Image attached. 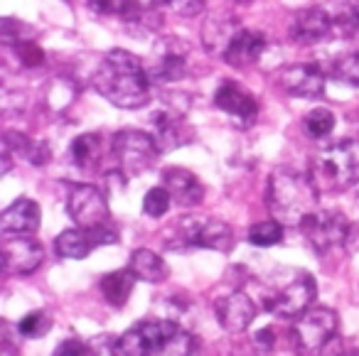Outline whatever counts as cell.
Listing matches in <instances>:
<instances>
[{"instance_id": "6da1fadb", "label": "cell", "mask_w": 359, "mask_h": 356, "mask_svg": "<svg viewBox=\"0 0 359 356\" xmlns=\"http://www.w3.org/2000/svg\"><path fill=\"white\" fill-rule=\"evenodd\" d=\"M94 86L118 109H140L150 101V76L143 62L126 50H111L94 71Z\"/></svg>"}, {"instance_id": "7a4b0ae2", "label": "cell", "mask_w": 359, "mask_h": 356, "mask_svg": "<svg viewBox=\"0 0 359 356\" xmlns=\"http://www.w3.org/2000/svg\"><path fill=\"white\" fill-rule=\"evenodd\" d=\"M121 356H200L197 339L172 320L140 322L118 339Z\"/></svg>"}, {"instance_id": "3957f363", "label": "cell", "mask_w": 359, "mask_h": 356, "mask_svg": "<svg viewBox=\"0 0 359 356\" xmlns=\"http://www.w3.org/2000/svg\"><path fill=\"white\" fill-rule=\"evenodd\" d=\"M318 184L305 172L290 167H278L269 182V209L271 217L280 224H303L313 212H318Z\"/></svg>"}, {"instance_id": "277c9868", "label": "cell", "mask_w": 359, "mask_h": 356, "mask_svg": "<svg viewBox=\"0 0 359 356\" xmlns=\"http://www.w3.org/2000/svg\"><path fill=\"white\" fill-rule=\"evenodd\" d=\"M313 182L318 189H347L354 182H359V140H342L313 160Z\"/></svg>"}, {"instance_id": "5b68a950", "label": "cell", "mask_w": 359, "mask_h": 356, "mask_svg": "<svg viewBox=\"0 0 359 356\" xmlns=\"http://www.w3.org/2000/svg\"><path fill=\"white\" fill-rule=\"evenodd\" d=\"M337 312L330 307H310L308 312L295 320L290 336H293V346L303 356H318L325 346L332 341L337 334Z\"/></svg>"}, {"instance_id": "8992f818", "label": "cell", "mask_w": 359, "mask_h": 356, "mask_svg": "<svg viewBox=\"0 0 359 356\" xmlns=\"http://www.w3.org/2000/svg\"><path fill=\"white\" fill-rule=\"evenodd\" d=\"M177 241L168 243L170 248H215V251H229L234 236L231 228L219 219L210 217H187L185 221L177 226Z\"/></svg>"}, {"instance_id": "52a82bcc", "label": "cell", "mask_w": 359, "mask_h": 356, "mask_svg": "<svg viewBox=\"0 0 359 356\" xmlns=\"http://www.w3.org/2000/svg\"><path fill=\"white\" fill-rule=\"evenodd\" d=\"M67 212H69L72 221L79 228H99V226H109V202L106 197L99 192V187L94 184H67Z\"/></svg>"}, {"instance_id": "ba28073f", "label": "cell", "mask_w": 359, "mask_h": 356, "mask_svg": "<svg viewBox=\"0 0 359 356\" xmlns=\"http://www.w3.org/2000/svg\"><path fill=\"white\" fill-rule=\"evenodd\" d=\"M300 231L308 238V243L318 253H327L332 248H339L347 243L352 226H349L347 217L342 212H313L303 224H300Z\"/></svg>"}, {"instance_id": "9c48e42d", "label": "cell", "mask_w": 359, "mask_h": 356, "mask_svg": "<svg viewBox=\"0 0 359 356\" xmlns=\"http://www.w3.org/2000/svg\"><path fill=\"white\" fill-rule=\"evenodd\" d=\"M114 155L126 177L140 174L155 163L160 155L155 138L143 130H121L114 135Z\"/></svg>"}, {"instance_id": "30bf717a", "label": "cell", "mask_w": 359, "mask_h": 356, "mask_svg": "<svg viewBox=\"0 0 359 356\" xmlns=\"http://www.w3.org/2000/svg\"><path fill=\"white\" fill-rule=\"evenodd\" d=\"M318 295V285H315V278L310 273L300 271L293 275V280L288 285H283L278 292L266 297V310L276 317H300L303 312L310 310V302Z\"/></svg>"}, {"instance_id": "8fae6325", "label": "cell", "mask_w": 359, "mask_h": 356, "mask_svg": "<svg viewBox=\"0 0 359 356\" xmlns=\"http://www.w3.org/2000/svg\"><path fill=\"white\" fill-rule=\"evenodd\" d=\"M185 111H187V104L177 106L168 101L163 109L153 114L150 123H153V138L160 153H170V150L177 148V145L190 143V130H187V125H185Z\"/></svg>"}, {"instance_id": "7c38bea8", "label": "cell", "mask_w": 359, "mask_h": 356, "mask_svg": "<svg viewBox=\"0 0 359 356\" xmlns=\"http://www.w3.org/2000/svg\"><path fill=\"white\" fill-rule=\"evenodd\" d=\"M45 251L42 243L32 236H6L3 238V271L8 275H27L40 268Z\"/></svg>"}, {"instance_id": "4fadbf2b", "label": "cell", "mask_w": 359, "mask_h": 356, "mask_svg": "<svg viewBox=\"0 0 359 356\" xmlns=\"http://www.w3.org/2000/svg\"><path fill=\"white\" fill-rule=\"evenodd\" d=\"M215 104L217 109L229 114L234 118V123H239L241 128H251L256 123V118H259V104H256V99L244 86H239L231 79H224L219 84V89L215 94Z\"/></svg>"}, {"instance_id": "5bb4252c", "label": "cell", "mask_w": 359, "mask_h": 356, "mask_svg": "<svg viewBox=\"0 0 359 356\" xmlns=\"http://www.w3.org/2000/svg\"><path fill=\"white\" fill-rule=\"evenodd\" d=\"M278 84L298 99H320L325 91V74L318 64H293L280 71Z\"/></svg>"}, {"instance_id": "9a60e30c", "label": "cell", "mask_w": 359, "mask_h": 356, "mask_svg": "<svg viewBox=\"0 0 359 356\" xmlns=\"http://www.w3.org/2000/svg\"><path fill=\"white\" fill-rule=\"evenodd\" d=\"M217 310V320L224 327L229 334H239L246 327L254 322L256 317V305L246 292H231L226 297H219L215 305Z\"/></svg>"}, {"instance_id": "2e32d148", "label": "cell", "mask_w": 359, "mask_h": 356, "mask_svg": "<svg viewBox=\"0 0 359 356\" xmlns=\"http://www.w3.org/2000/svg\"><path fill=\"white\" fill-rule=\"evenodd\" d=\"M42 212L35 199L20 197L11 204L0 217V231L3 236H32L40 228Z\"/></svg>"}, {"instance_id": "e0dca14e", "label": "cell", "mask_w": 359, "mask_h": 356, "mask_svg": "<svg viewBox=\"0 0 359 356\" xmlns=\"http://www.w3.org/2000/svg\"><path fill=\"white\" fill-rule=\"evenodd\" d=\"M332 32V18L323 11V8H305V11L295 13L290 20L288 35L298 45H315L323 42L325 37Z\"/></svg>"}, {"instance_id": "ac0fdd59", "label": "cell", "mask_w": 359, "mask_h": 356, "mask_svg": "<svg viewBox=\"0 0 359 356\" xmlns=\"http://www.w3.org/2000/svg\"><path fill=\"white\" fill-rule=\"evenodd\" d=\"M187 62L185 52L180 50V40H165L155 50V60L148 67L150 81H160V84H168V81H180L185 76Z\"/></svg>"}, {"instance_id": "d6986e66", "label": "cell", "mask_w": 359, "mask_h": 356, "mask_svg": "<svg viewBox=\"0 0 359 356\" xmlns=\"http://www.w3.org/2000/svg\"><path fill=\"white\" fill-rule=\"evenodd\" d=\"M163 182L170 197L180 207H197L202 202V197H205V187H202L200 177L185 167H168L163 172Z\"/></svg>"}, {"instance_id": "ffe728a7", "label": "cell", "mask_w": 359, "mask_h": 356, "mask_svg": "<svg viewBox=\"0 0 359 356\" xmlns=\"http://www.w3.org/2000/svg\"><path fill=\"white\" fill-rule=\"evenodd\" d=\"M264 50H266L264 32L241 27V30L234 35V40L229 42V47H226L224 62L229 67H236V69H244V67L259 62V57L264 55Z\"/></svg>"}, {"instance_id": "44dd1931", "label": "cell", "mask_w": 359, "mask_h": 356, "mask_svg": "<svg viewBox=\"0 0 359 356\" xmlns=\"http://www.w3.org/2000/svg\"><path fill=\"white\" fill-rule=\"evenodd\" d=\"M3 150L11 153L13 158H22L30 165H45L50 160V148L45 143L30 140L27 135L18 133V130H8L6 140H3Z\"/></svg>"}, {"instance_id": "7402d4cb", "label": "cell", "mask_w": 359, "mask_h": 356, "mask_svg": "<svg viewBox=\"0 0 359 356\" xmlns=\"http://www.w3.org/2000/svg\"><path fill=\"white\" fill-rule=\"evenodd\" d=\"M96 248V241L86 228H67L57 236L55 251L62 258H69V261H81Z\"/></svg>"}, {"instance_id": "603a6c76", "label": "cell", "mask_w": 359, "mask_h": 356, "mask_svg": "<svg viewBox=\"0 0 359 356\" xmlns=\"http://www.w3.org/2000/svg\"><path fill=\"white\" fill-rule=\"evenodd\" d=\"M239 30H241L239 20H231V18H226V20H217V18L207 20L205 30H202V40H205L207 52L224 57L226 47H229V42L234 40V35Z\"/></svg>"}, {"instance_id": "cb8c5ba5", "label": "cell", "mask_w": 359, "mask_h": 356, "mask_svg": "<svg viewBox=\"0 0 359 356\" xmlns=\"http://www.w3.org/2000/svg\"><path fill=\"white\" fill-rule=\"evenodd\" d=\"M128 271L133 273L138 280H145V282H160L168 278V266H165V261L158 253L148 251V248L133 251V256H130V261H128Z\"/></svg>"}, {"instance_id": "d4e9b609", "label": "cell", "mask_w": 359, "mask_h": 356, "mask_svg": "<svg viewBox=\"0 0 359 356\" xmlns=\"http://www.w3.org/2000/svg\"><path fill=\"white\" fill-rule=\"evenodd\" d=\"M138 278L126 268V271H116L109 273V275L101 278V292H104L106 302L114 307H123L128 302L130 292H133V285Z\"/></svg>"}, {"instance_id": "484cf974", "label": "cell", "mask_w": 359, "mask_h": 356, "mask_svg": "<svg viewBox=\"0 0 359 356\" xmlns=\"http://www.w3.org/2000/svg\"><path fill=\"white\" fill-rule=\"evenodd\" d=\"M72 163L79 170H94L101 160V135L84 133L72 143Z\"/></svg>"}, {"instance_id": "4316f807", "label": "cell", "mask_w": 359, "mask_h": 356, "mask_svg": "<svg viewBox=\"0 0 359 356\" xmlns=\"http://www.w3.org/2000/svg\"><path fill=\"white\" fill-rule=\"evenodd\" d=\"M334 123H337V118H334V114L330 109H313L303 118L305 133H308L310 138H315V140L327 138V135L334 130Z\"/></svg>"}, {"instance_id": "83f0119b", "label": "cell", "mask_w": 359, "mask_h": 356, "mask_svg": "<svg viewBox=\"0 0 359 356\" xmlns=\"http://www.w3.org/2000/svg\"><path fill=\"white\" fill-rule=\"evenodd\" d=\"M249 241L254 246L269 248L276 246V243L283 241V224L276 221V219H269V221H259L249 228Z\"/></svg>"}, {"instance_id": "f1b7e54d", "label": "cell", "mask_w": 359, "mask_h": 356, "mask_svg": "<svg viewBox=\"0 0 359 356\" xmlns=\"http://www.w3.org/2000/svg\"><path fill=\"white\" fill-rule=\"evenodd\" d=\"M332 76L347 86H359V52H349L332 62Z\"/></svg>"}, {"instance_id": "f546056e", "label": "cell", "mask_w": 359, "mask_h": 356, "mask_svg": "<svg viewBox=\"0 0 359 356\" xmlns=\"http://www.w3.org/2000/svg\"><path fill=\"white\" fill-rule=\"evenodd\" d=\"M52 329V317L45 310H35L18 322V331L27 339H40Z\"/></svg>"}, {"instance_id": "4dcf8cb0", "label": "cell", "mask_w": 359, "mask_h": 356, "mask_svg": "<svg viewBox=\"0 0 359 356\" xmlns=\"http://www.w3.org/2000/svg\"><path fill=\"white\" fill-rule=\"evenodd\" d=\"M170 202H172V197H170L168 189L153 187V189H148V194H145V199H143V212L153 219H160L163 214H168Z\"/></svg>"}, {"instance_id": "1f68e13d", "label": "cell", "mask_w": 359, "mask_h": 356, "mask_svg": "<svg viewBox=\"0 0 359 356\" xmlns=\"http://www.w3.org/2000/svg\"><path fill=\"white\" fill-rule=\"evenodd\" d=\"M155 3H160V6H170L175 13H180V15H185V18L200 15L207 6V0H155Z\"/></svg>"}, {"instance_id": "d6a6232c", "label": "cell", "mask_w": 359, "mask_h": 356, "mask_svg": "<svg viewBox=\"0 0 359 356\" xmlns=\"http://www.w3.org/2000/svg\"><path fill=\"white\" fill-rule=\"evenodd\" d=\"M15 50L25 67H37V64H42V60H45V52H42L35 42H22V45H18Z\"/></svg>"}, {"instance_id": "836d02e7", "label": "cell", "mask_w": 359, "mask_h": 356, "mask_svg": "<svg viewBox=\"0 0 359 356\" xmlns=\"http://www.w3.org/2000/svg\"><path fill=\"white\" fill-rule=\"evenodd\" d=\"M55 356H91V351H89V344H84V341L72 336V339L60 341V346L55 349Z\"/></svg>"}, {"instance_id": "e575fe53", "label": "cell", "mask_w": 359, "mask_h": 356, "mask_svg": "<svg viewBox=\"0 0 359 356\" xmlns=\"http://www.w3.org/2000/svg\"><path fill=\"white\" fill-rule=\"evenodd\" d=\"M254 344L259 346V349H264V351H271V349H273V344H276L273 329H271V327H264V329L254 336Z\"/></svg>"}, {"instance_id": "d590c367", "label": "cell", "mask_w": 359, "mask_h": 356, "mask_svg": "<svg viewBox=\"0 0 359 356\" xmlns=\"http://www.w3.org/2000/svg\"><path fill=\"white\" fill-rule=\"evenodd\" d=\"M342 18L352 25H359V0H342Z\"/></svg>"}]
</instances>
